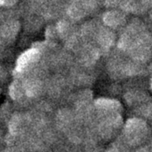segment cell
Segmentation results:
<instances>
[{
    "mask_svg": "<svg viewBox=\"0 0 152 152\" xmlns=\"http://www.w3.org/2000/svg\"><path fill=\"white\" fill-rule=\"evenodd\" d=\"M124 133L128 142L133 145L139 144L147 137L148 133L147 123L140 118H130L125 124Z\"/></svg>",
    "mask_w": 152,
    "mask_h": 152,
    "instance_id": "6da1fadb",
    "label": "cell"
},
{
    "mask_svg": "<svg viewBox=\"0 0 152 152\" xmlns=\"http://www.w3.org/2000/svg\"><path fill=\"white\" fill-rule=\"evenodd\" d=\"M107 116L101 125L102 132L107 136H111L120 128L122 123V118L119 113L106 114Z\"/></svg>",
    "mask_w": 152,
    "mask_h": 152,
    "instance_id": "7a4b0ae2",
    "label": "cell"
},
{
    "mask_svg": "<svg viewBox=\"0 0 152 152\" xmlns=\"http://www.w3.org/2000/svg\"><path fill=\"white\" fill-rule=\"evenodd\" d=\"M40 52L37 49H32L25 52L18 59L16 70L21 72L27 67L36 62L40 58Z\"/></svg>",
    "mask_w": 152,
    "mask_h": 152,
    "instance_id": "3957f363",
    "label": "cell"
},
{
    "mask_svg": "<svg viewBox=\"0 0 152 152\" xmlns=\"http://www.w3.org/2000/svg\"><path fill=\"white\" fill-rule=\"evenodd\" d=\"M94 105L97 109L105 114L119 113L122 109L121 104L118 100L108 98L96 99Z\"/></svg>",
    "mask_w": 152,
    "mask_h": 152,
    "instance_id": "277c9868",
    "label": "cell"
},
{
    "mask_svg": "<svg viewBox=\"0 0 152 152\" xmlns=\"http://www.w3.org/2000/svg\"><path fill=\"white\" fill-rule=\"evenodd\" d=\"M80 61L86 66H89L96 62L100 56V50L91 45H84L81 49Z\"/></svg>",
    "mask_w": 152,
    "mask_h": 152,
    "instance_id": "5b68a950",
    "label": "cell"
},
{
    "mask_svg": "<svg viewBox=\"0 0 152 152\" xmlns=\"http://www.w3.org/2000/svg\"><path fill=\"white\" fill-rule=\"evenodd\" d=\"M96 38L99 45L104 50L109 49L115 41L114 33L109 28L101 27L99 28Z\"/></svg>",
    "mask_w": 152,
    "mask_h": 152,
    "instance_id": "8992f818",
    "label": "cell"
},
{
    "mask_svg": "<svg viewBox=\"0 0 152 152\" xmlns=\"http://www.w3.org/2000/svg\"><path fill=\"white\" fill-rule=\"evenodd\" d=\"M103 20L106 26L111 27H116L124 23L125 16L124 14L120 11L112 10L104 14Z\"/></svg>",
    "mask_w": 152,
    "mask_h": 152,
    "instance_id": "52a82bcc",
    "label": "cell"
},
{
    "mask_svg": "<svg viewBox=\"0 0 152 152\" xmlns=\"http://www.w3.org/2000/svg\"><path fill=\"white\" fill-rule=\"evenodd\" d=\"M88 11L89 10L84 5L74 1L68 8V15L73 20H80Z\"/></svg>",
    "mask_w": 152,
    "mask_h": 152,
    "instance_id": "ba28073f",
    "label": "cell"
},
{
    "mask_svg": "<svg viewBox=\"0 0 152 152\" xmlns=\"http://www.w3.org/2000/svg\"><path fill=\"white\" fill-rule=\"evenodd\" d=\"M24 126V118L21 115L14 114L9 122V133L13 135H17L21 132Z\"/></svg>",
    "mask_w": 152,
    "mask_h": 152,
    "instance_id": "9c48e42d",
    "label": "cell"
},
{
    "mask_svg": "<svg viewBox=\"0 0 152 152\" xmlns=\"http://www.w3.org/2000/svg\"><path fill=\"white\" fill-rule=\"evenodd\" d=\"M24 92L28 97L37 96L42 88L41 83L36 80H29L23 83Z\"/></svg>",
    "mask_w": 152,
    "mask_h": 152,
    "instance_id": "30bf717a",
    "label": "cell"
},
{
    "mask_svg": "<svg viewBox=\"0 0 152 152\" xmlns=\"http://www.w3.org/2000/svg\"><path fill=\"white\" fill-rule=\"evenodd\" d=\"M24 92L23 84L15 81L11 84L10 87V95L13 99H18L20 98Z\"/></svg>",
    "mask_w": 152,
    "mask_h": 152,
    "instance_id": "8fae6325",
    "label": "cell"
},
{
    "mask_svg": "<svg viewBox=\"0 0 152 152\" xmlns=\"http://www.w3.org/2000/svg\"><path fill=\"white\" fill-rule=\"evenodd\" d=\"M17 0H0V4H4L6 5H12Z\"/></svg>",
    "mask_w": 152,
    "mask_h": 152,
    "instance_id": "7c38bea8",
    "label": "cell"
},
{
    "mask_svg": "<svg viewBox=\"0 0 152 152\" xmlns=\"http://www.w3.org/2000/svg\"><path fill=\"white\" fill-rule=\"evenodd\" d=\"M107 152H119V151L115 148H111V149L109 150Z\"/></svg>",
    "mask_w": 152,
    "mask_h": 152,
    "instance_id": "4fadbf2b",
    "label": "cell"
},
{
    "mask_svg": "<svg viewBox=\"0 0 152 152\" xmlns=\"http://www.w3.org/2000/svg\"><path fill=\"white\" fill-rule=\"evenodd\" d=\"M150 85H151V89H152V79H151V83H150Z\"/></svg>",
    "mask_w": 152,
    "mask_h": 152,
    "instance_id": "5bb4252c",
    "label": "cell"
},
{
    "mask_svg": "<svg viewBox=\"0 0 152 152\" xmlns=\"http://www.w3.org/2000/svg\"><path fill=\"white\" fill-rule=\"evenodd\" d=\"M150 15H151V18H152V10H151V14H150Z\"/></svg>",
    "mask_w": 152,
    "mask_h": 152,
    "instance_id": "9a60e30c",
    "label": "cell"
}]
</instances>
